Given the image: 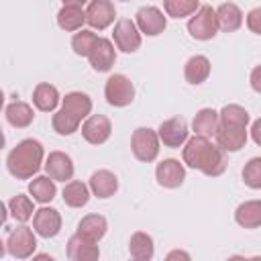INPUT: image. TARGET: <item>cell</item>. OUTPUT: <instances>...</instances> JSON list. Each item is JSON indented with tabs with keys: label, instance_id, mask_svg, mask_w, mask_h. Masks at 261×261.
Listing matches in <instances>:
<instances>
[{
	"label": "cell",
	"instance_id": "10",
	"mask_svg": "<svg viewBox=\"0 0 261 261\" xmlns=\"http://www.w3.org/2000/svg\"><path fill=\"white\" fill-rule=\"evenodd\" d=\"M116 18V8L112 0H90L86 8V22L94 31L108 29Z\"/></svg>",
	"mask_w": 261,
	"mask_h": 261
},
{
	"label": "cell",
	"instance_id": "20",
	"mask_svg": "<svg viewBox=\"0 0 261 261\" xmlns=\"http://www.w3.org/2000/svg\"><path fill=\"white\" fill-rule=\"evenodd\" d=\"M216 18H218V29L222 33H234L243 27V10L234 2H222L216 8Z\"/></svg>",
	"mask_w": 261,
	"mask_h": 261
},
{
	"label": "cell",
	"instance_id": "12",
	"mask_svg": "<svg viewBox=\"0 0 261 261\" xmlns=\"http://www.w3.org/2000/svg\"><path fill=\"white\" fill-rule=\"evenodd\" d=\"M33 228L43 239L57 237L59 230H61V214H59V210L57 208H51V206H43V208L35 210Z\"/></svg>",
	"mask_w": 261,
	"mask_h": 261
},
{
	"label": "cell",
	"instance_id": "24",
	"mask_svg": "<svg viewBox=\"0 0 261 261\" xmlns=\"http://www.w3.org/2000/svg\"><path fill=\"white\" fill-rule=\"evenodd\" d=\"M86 22V10L82 6H73V4H63L57 12V24L61 31L65 33H75L84 27Z\"/></svg>",
	"mask_w": 261,
	"mask_h": 261
},
{
	"label": "cell",
	"instance_id": "35",
	"mask_svg": "<svg viewBox=\"0 0 261 261\" xmlns=\"http://www.w3.org/2000/svg\"><path fill=\"white\" fill-rule=\"evenodd\" d=\"M163 8L171 18H186L200 8V0H163Z\"/></svg>",
	"mask_w": 261,
	"mask_h": 261
},
{
	"label": "cell",
	"instance_id": "38",
	"mask_svg": "<svg viewBox=\"0 0 261 261\" xmlns=\"http://www.w3.org/2000/svg\"><path fill=\"white\" fill-rule=\"evenodd\" d=\"M249 84H251V88H253L257 94H261V65H255V67L251 69Z\"/></svg>",
	"mask_w": 261,
	"mask_h": 261
},
{
	"label": "cell",
	"instance_id": "39",
	"mask_svg": "<svg viewBox=\"0 0 261 261\" xmlns=\"http://www.w3.org/2000/svg\"><path fill=\"white\" fill-rule=\"evenodd\" d=\"M251 139L255 141V145L261 147V118H257V120L251 124Z\"/></svg>",
	"mask_w": 261,
	"mask_h": 261
},
{
	"label": "cell",
	"instance_id": "7",
	"mask_svg": "<svg viewBox=\"0 0 261 261\" xmlns=\"http://www.w3.org/2000/svg\"><path fill=\"white\" fill-rule=\"evenodd\" d=\"M112 39L116 49L122 53H135L141 47V31L135 20L130 18H118L112 31Z\"/></svg>",
	"mask_w": 261,
	"mask_h": 261
},
{
	"label": "cell",
	"instance_id": "16",
	"mask_svg": "<svg viewBox=\"0 0 261 261\" xmlns=\"http://www.w3.org/2000/svg\"><path fill=\"white\" fill-rule=\"evenodd\" d=\"M216 145L224 149L226 153H237L247 145V126H230V124H220L216 135Z\"/></svg>",
	"mask_w": 261,
	"mask_h": 261
},
{
	"label": "cell",
	"instance_id": "14",
	"mask_svg": "<svg viewBox=\"0 0 261 261\" xmlns=\"http://www.w3.org/2000/svg\"><path fill=\"white\" fill-rule=\"evenodd\" d=\"M88 61L92 65L94 71L98 73H104V71H110L114 61H116V49H114V43L110 39H104V37H98L92 53L88 55Z\"/></svg>",
	"mask_w": 261,
	"mask_h": 261
},
{
	"label": "cell",
	"instance_id": "32",
	"mask_svg": "<svg viewBox=\"0 0 261 261\" xmlns=\"http://www.w3.org/2000/svg\"><path fill=\"white\" fill-rule=\"evenodd\" d=\"M80 122H82V118H77L75 114H71L69 110H65L63 106L53 114V118H51V124H53V130L57 133V135H61V137H69V135H73L77 128H80Z\"/></svg>",
	"mask_w": 261,
	"mask_h": 261
},
{
	"label": "cell",
	"instance_id": "29",
	"mask_svg": "<svg viewBox=\"0 0 261 261\" xmlns=\"http://www.w3.org/2000/svg\"><path fill=\"white\" fill-rule=\"evenodd\" d=\"M29 194L33 196L35 202L49 204L55 198V194H57L55 179L51 175H37V177H33V181L29 184Z\"/></svg>",
	"mask_w": 261,
	"mask_h": 261
},
{
	"label": "cell",
	"instance_id": "11",
	"mask_svg": "<svg viewBox=\"0 0 261 261\" xmlns=\"http://www.w3.org/2000/svg\"><path fill=\"white\" fill-rule=\"evenodd\" d=\"M135 22L139 31L147 37H157L167 27V16L157 6H141L135 14Z\"/></svg>",
	"mask_w": 261,
	"mask_h": 261
},
{
	"label": "cell",
	"instance_id": "5",
	"mask_svg": "<svg viewBox=\"0 0 261 261\" xmlns=\"http://www.w3.org/2000/svg\"><path fill=\"white\" fill-rule=\"evenodd\" d=\"M37 249V232L35 228L20 224L14 230L8 232L6 237V251L10 253V257L14 259H29L35 255Z\"/></svg>",
	"mask_w": 261,
	"mask_h": 261
},
{
	"label": "cell",
	"instance_id": "1",
	"mask_svg": "<svg viewBox=\"0 0 261 261\" xmlns=\"http://www.w3.org/2000/svg\"><path fill=\"white\" fill-rule=\"evenodd\" d=\"M184 163L192 169L202 171L208 177H218L226 169V151L220 149L218 145H212L208 137L194 135L186 141L184 151H181Z\"/></svg>",
	"mask_w": 261,
	"mask_h": 261
},
{
	"label": "cell",
	"instance_id": "25",
	"mask_svg": "<svg viewBox=\"0 0 261 261\" xmlns=\"http://www.w3.org/2000/svg\"><path fill=\"white\" fill-rule=\"evenodd\" d=\"M4 116H6V120H8L10 126H14V128H27L35 120V110H33L31 104L16 100V102H10L4 108Z\"/></svg>",
	"mask_w": 261,
	"mask_h": 261
},
{
	"label": "cell",
	"instance_id": "30",
	"mask_svg": "<svg viewBox=\"0 0 261 261\" xmlns=\"http://www.w3.org/2000/svg\"><path fill=\"white\" fill-rule=\"evenodd\" d=\"M61 106L75 114L77 118H88L92 114V98L86 92H69L61 98Z\"/></svg>",
	"mask_w": 261,
	"mask_h": 261
},
{
	"label": "cell",
	"instance_id": "36",
	"mask_svg": "<svg viewBox=\"0 0 261 261\" xmlns=\"http://www.w3.org/2000/svg\"><path fill=\"white\" fill-rule=\"evenodd\" d=\"M243 181L251 190H261V157H251L243 167Z\"/></svg>",
	"mask_w": 261,
	"mask_h": 261
},
{
	"label": "cell",
	"instance_id": "4",
	"mask_svg": "<svg viewBox=\"0 0 261 261\" xmlns=\"http://www.w3.org/2000/svg\"><path fill=\"white\" fill-rule=\"evenodd\" d=\"M159 143H161V139H159L157 130H153L149 126H139L133 130L130 151H133L135 159H139L143 163H151L159 155Z\"/></svg>",
	"mask_w": 261,
	"mask_h": 261
},
{
	"label": "cell",
	"instance_id": "33",
	"mask_svg": "<svg viewBox=\"0 0 261 261\" xmlns=\"http://www.w3.org/2000/svg\"><path fill=\"white\" fill-rule=\"evenodd\" d=\"M96 41H98V35L94 33V29H80V31H75V35L71 37V49H73L75 55L88 57V55L92 53Z\"/></svg>",
	"mask_w": 261,
	"mask_h": 261
},
{
	"label": "cell",
	"instance_id": "26",
	"mask_svg": "<svg viewBox=\"0 0 261 261\" xmlns=\"http://www.w3.org/2000/svg\"><path fill=\"white\" fill-rule=\"evenodd\" d=\"M63 196V202L69 206V208H84L88 202H90V196H92V190L88 184L80 181V179H69L61 192Z\"/></svg>",
	"mask_w": 261,
	"mask_h": 261
},
{
	"label": "cell",
	"instance_id": "41",
	"mask_svg": "<svg viewBox=\"0 0 261 261\" xmlns=\"http://www.w3.org/2000/svg\"><path fill=\"white\" fill-rule=\"evenodd\" d=\"M90 0H63V4H73V6H84L88 4Z\"/></svg>",
	"mask_w": 261,
	"mask_h": 261
},
{
	"label": "cell",
	"instance_id": "28",
	"mask_svg": "<svg viewBox=\"0 0 261 261\" xmlns=\"http://www.w3.org/2000/svg\"><path fill=\"white\" fill-rule=\"evenodd\" d=\"M234 220L243 228H259L261 226V200H247L237 206Z\"/></svg>",
	"mask_w": 261,
	"mask_h": 261
},
{
	"label": "cell",
	"instance_id": "22",
	"mask_svg": "<svg viewBox=\"0 0 261 261\" xmlns=\"http://www.w3.org/2000/svg\"><path fill=\"white\" fill-rule=\"evenodd\" d=\"M61 98H59V92L55 86L47 84V82H41L35 86L33 90V104L37 110L41 112H53L57 106H59Z\"/></svg>",
	"mask_w": 261,
	"mask_h": 261
},
{
	"label": "cell",
	"instance_id": "27",
	"mask_svg": "<svg viewBox=\"0 0 261 261\" xmlns=\"http://www.w3.org/2000/svg\"><path fill=\"white\" fill-rule=\"evenodd\" d=\"M128 253L133 259L137 261H151L153 255H155V243H153V237L143 232V230H137L130 234V241H128Z\"/></svg>",
	"mask_w": 261,
	"mask_h": 261
},
{
	"label": "cell",
	"instance_id": "8",
	"mask_svg": "<svg viewBox=\"0 0 261 261\" xmlns=\"http://www.w3.org/2000/svg\"><path fill=\"white\" fill-rule=\"evenodd\" d=\"M157 135L161 139V143L169 149H179L181 145H186V141L190 139V128H188V122L184 116H173V118H167L159 124L157 128Z\"/></svg>",
	"mask_w": 261,
	"mask_h": 261
},
{
	"label": "cell",
	"instance_id": "15",
	"mask_svg": "<svg viewBox=\"0 0 261 261\" xmlns=\"http://www.w3.org/2000/svg\"><path fill=\"white\" fill-rule=\"evenodd\" d=\"M43 167H45L47 175H51L55 181H63V184H67L73 177V171H75L71 157L67 153H63V151H51L45 157V165Z\"/></svg>",
	"mask_w": 261,
	"mask_h": 261
},
{
	"label": "cell",
	"instance_id": "34",
	"mask_svg": "<svg viewBox=\"0 0 261 261\" xmlns=\"http://www.w3.org/2000/svg\"><path fill=\"white\" fill-rule=\"evenodd\" d=\"M218 116H220V124H230V126H247L249 120H251L249 112L243 106H239V104H226V106H222V110L218 112Z\"/></svg>",
	"mask_w": 261,
	"mask_h": 261
},
{
	"label": "cell",
	"instance_id": "23",
	"mask_svg": "<svg viewBox=\"0 0 261 261\" xmlns=\"http://www.w3.org/2000/svg\"><path fill=\"white\" fill-rule=\"evenodd\" d=\"M220 126V116L214 108H200L192 120V130L194 135H202V137H214L216 130Z\"/></svg>",
	"mask_w": 261,
	"mask_h": 261
},
{
	"label": "cell",
	"instance_id": "18",
	"mask_svg": "<svg viewBox=\"0 0 261 261\" xmlns=\"http://www.w3.org/2000/svg\"><path fill=\"white\" fill-rule=\"evenodd\" d=\"M106 230H108V220H106L102 214H88V216H84V218L80 220L75 232H77L82 239L90 241V243H98V241L104 239Z\"/></svg>",
	"mask_w": 261,
	"mask_h": 261
},
{
	"label": "cell",
	"instance_id": "3",
	"mask_svg": "<svg viewBox=\"0 0 261 261\" xmlns=\"http://www.w3.org/2000/svg\"><path fill=\"white\" fill-rule=\"evenodd\" d=\"M218 18H216V8L204 4L200 6L188 20V33L196 41H210L218 33Z\"/></svg>",
	"mask_w": 261,
	"mask_h": 261
},
{
	"label": "cell",
	"instance_id": "9",
	"mask_svg": "<svg viewBox=\"0 0 261 261\" xmlns=\"http://www.w3.org/2000/svg\"><path fill=\"white\" fill-rule=\"evenodd\" d=\"M112 135V122L104 114H90L82 124V137L90 145H104Z\"/></svg>",
	"mask_w": 261,
	"mask_h": 261
},
{
	"label": "cell",
	"instance_id": "19",
	"mask_svg": "<svg viewBox=\"0 0 261 261\" xmlns=\"http://www.w3.org/2000/svg\"><path fill=\"white\" fill-rule=\"evenodd\" d=\"M100 257V249L96 243H90L86 239H82L77 232L73 237H69L67 241V259L71 261H94Z\"/></svg>",
	"mask_w": 261,
	"mask_h": 261
},
{
	"label": "cell",
	"instance_id": "42",
	"mask_svg": "<svg viewBox=\"0 0 261 261\" xmlns=\"http://www.w3.org/2000/svg\"><path fill=\"white\" fill-rule=\"evenodd\" d=\"M120 2H128V0H120Z\"/></svg>",
	"mask_w": 261,
	"mask_h": 261
},
{
	"label": "cell",
	"instance_id": "2",
	"mask_svg": "<svg viewBox=\"0 0 261 261\" xmlns=\"http://www.w3.org/2000/svg\"><path fill=\"white\" fill-rule=\"evenodd\" d=\"M45 165V149L37 139H22L6 157V169L16 179H31Z\"/></svg>",
	"mask_w": 261,
	"mask_h": 261
},
{
	"label": "cell",
	"instance_id": "37",
	"mask_svg": "<svg viewBox=\"0 0 261 261\" xmlns=\"http://www.w3.org/2000/svg\"><path fill=\"white\" fill-rule=\"evenodd\" d=\"M247 29L255 35H261V6L249 10L247 14Z\"/></svg>",
	"mask_w": 261,
	"mask_h": 261
},
{
	"label": "cell",
	"instance_id": "13",
	"mask_svg": "<svg viewBox=\"0 0 261 261\" xmlns=\"http://www.w3.org/2000/svg\"><path fill=\"white\" fill-rule=\"evenodd\" d=\"M155 179L161 188L167 190H175L184 184L186 179V167L184 163H179L177 159H163L161 163H157L155 167Z\"/></svg>",
	"mask_w": 261,
	"mask_h": 261
},
{
	"label": "cell",
	"instance_id": "17",
	"mask_svg": "<svg viewBox=\"0 0 261 261\" xmlns=\"http://www.w3.org/2000/svg\"><path fill=\"white\" fill-rule=\"evenodd\" d=\"M90 190H92V196L100 198V200H106V198H112L118 190V177L110 171V169H98L90 175Z\"/></svg>",
	"mask_w": 261,
	"mask_h": 261
},
{
	"label": "cell",
	"instance_id": "31",
	"mask_svg": "<svg viewBox=\"0 0 261 261\" xmlns=\"http://www.w3.org/2000/svg\"><path fill=\"white\" fill-rule=\"evenodd\" d=\"M6 206H8L10 216H12L16 222H20V224H24L27 220H31V218L35 216V208H33V200H31V196L16 194V196H12V198L8 200Z\"/></svg>",
	"mask_w": 261,
	"mask_h": 261
},
{
	"label": "cell",
	"instance_id": "21",
	"mask_svg": "<svg viewBox=\"0 0 261 261\" xmlns=\"http://www.w3.org/2000/svg\"><path fill=\"white\" fill-rule=\"evenodd\" d=\"M210 59L206 55H192L184 65V77L192 86H200L210 75Z\"/></svg>",
	"mask_w": 261,
	"mask_h": 261
},
{
	"label": "cell",
	"instance_id": "40",
	"mask_svg": "<svg viewBox=\"0 0 261 261\" xmlns=\"http://www.w3.org/2000/svg\"><path fill=\"white\" fill-rule=\"evenodd\" d=\"M173 259H184V261H190V255L186 251H171L167 253V261H173Z\"/></svg>",
	"mask_w": 261,
	"mask_h": 261
},
{
	"label": "cell",
	"instance_id": "6",
	"mask_svg": "<svg viewBox=\"0 0 261 261\" xmlns=\"http://www.w3.org/2000/svg\"><path fill=\"white\" fill-rule=\"evenodd\" d=\"M106 102L114 108H124L135 100V86L124 73H114L106 80L104 86Z\"/></svg>",
	"mask_w": 261,
	"mask_h": 261
}]
</instances>
